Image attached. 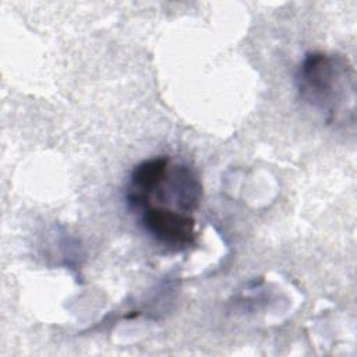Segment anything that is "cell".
<instances>
[{"instance_id": "obj_4", "label": "cell", "mask_w": 357, "mask_h": 357, "mask_svg": "<svg viewBox=\"0 0 357 357\" xmlns=\"http://www.w3.org/2000/svg\"><path fill=\"white\" fill-rule=\"evenodd\" d=\"M170 166L166 155L153 156L135 165L128 176L126 187V202L132 211H142L149 205L153 192L165 180Z\"/></svg>"}, {"instance_id": "obj_2", "label": "cell", "mask_w": 357, "mask_h": 357, "mask_svg": "<svg viewBox=\"0 0 357 357\" xmlns=\"http://www.w3.org/2000/svg\"><path fill=\"white\" fill-rule=\"evenodd\" d=\"M139 223L153 240L170 250H185L197 243L195 219L190 213L163 205H148L139 211Z\"/></svg>"}, {"instance_id": "obj_1", "label": "cell", "mask_w": 357, "mask_h": 357, "mask_svg": "<svg viewBox=\"0 0 357 357\" xmlns=\"http://www.w3.org/2000/svg\"><path fill=\"white\" fill-rule=\"evenodd\" d=\"M300 98L322 114L328 124H351L356 116V73L339 53L310 52L296 73Z\"/></svg>"}, {"instance_id": "obj_3", "label": "cell", "mask_w": 357, "mask_h": 357, "mask_svg": "<svg viewBox=\"0 0 357 357\" xmlns=\"http://www.w3.org/2000/svg\"><path fill=\"white\" fill-rule=\"evenodd\" d=\"M202 198V183L198 173L187 163L169 166L167 174L153 192L149 205H163L185 213L194 212Z\"/></svg>"}]
</instances>
